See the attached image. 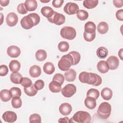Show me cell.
I'll list each match as a JSON object with an SVG mask.
<instances>
[{"mask_svg": "<svg viewBox=\"0 0 123 123\" xmlns=\"http://www.w3.org/2000/svg\"><path fill=\"white\" fill-rule=\"evenodd\" d=\"M79 6L76 3L71 2L67 3L63 8L64 12L69 15H72L76 13L79 10Z\"/></svg>", "mask_w": 123, "mask_h": 123, "instance_id": "ba28073f", "label": "cell"}, {"mask_svg": "<svg viewBox=\"0 0 123 123\" xmlns=\"http://www.w3.org/2000/svg\"><path fill=\"white\" fill-rule=\"evenodd\" d=\"M83 37L86 41L87 42H91L95 39L96 37V32L90 34L84 32L83 34Z\"/></svg>", "mask_w": 123, "mask_h": 123, "instance_id": "b9f144b4", "label": "cell"}, {"mask_svg": "<svg viewBox=\"0 0 123 123\" xmlns=\"http://www.w3.org/2000/svg\"><path fill=\"white\" fill-rule=\"evenodd\" d=\"M63 2L64 0H54L52 2V4L54 7L58 8H60L62 5Z\"/></svg>", "mask_w": 123, "mask_h": 123, "instance_id": "7dc6e473", "label": "cell"}, {"mask_svg": "<svg viewBox=\"0 0 123 123\" xmlns=\"http://www.w3.org/2000/svg\"><path fill=\"white\" fill-rule=\"evenodd\" d=\"M96 25L95 23L91 21L86 22L85 25V31L87 33H93L96 32Z\"/></svg>", "mask_w": 123, "mask_h": 123, "instance_id": "cb8c5ba5", "label": "cell"}, {"mask_svg": "<svg viewBox=\"0 0 123 123\" xmlns=\"http://www.w3.org/2000/svg\"><path fill=\"white\" fill-rule=\"evenodd\" d=\"M62 85L59 82L52 81H51L49 85V87L52 92L53 93H58L62 89Z\"/></svg>", "mask_w": 123, "mask_h": 123, "instance_id": "44dd1931", "label": "cell"}, {"mask_svg": "<svg viewBox=\"0 0 123 123\" xmlns=\"http://www.w3.org/2000/svg\"><path fill=\"white\" fill-rule=\"evenodd\" d=\"M9 68L12 72H17L21 67V64L17 60H12L9 63Z\"/></svg>", "mask_w": 123, "mask_h": 123, "instance_id": "83f0119b", "label": "cell"}, {"mask_svg": "<svg viewBox=\"0 0 123 123\" xmlns=\"http://www.w3.org/2000/svg\"><path fill=\"white\" fill-rule=\"evenodd\" d=\"M55 11L49 6H44L41 9V13L44 17L49 19L54 14Z\"/></svg>", "mask_w": 123, "mask_h": 123, "instance_id": "ffe728a7", "label": "cell"}, {"mask_svg": "<svg viewBox=\"0 0 123 123\" xmlns=\"http://www.w3.org/2000/svg\"><path fill=\"white\" fill-rule=\"evenodd\" d=\"M70 119V123H88L90 122L91 116L89 113L86 111H80L75 113L72 118Z\"/></svg>", "mask_w": 123, "mask_h": 123, "instance_id": "7a4b0ae2", "label": "cell"}, {"mask_svg": "<svg viewBox=\"0 0 123 123\" xmlns=\"http://www.w3.org/2000/svg\"><path fill=\"white\" fill-rule=\"evenodd\" d=\"M29 74L30 75L34 78L37 77L41 74V70L40 67L37 65L32 66L29 69Z\"/></svg>", "mask_w": 123, "mask_h": 123, "instance_id": "d6986e66", "label": "cell"}, {"mask_svg": "<svg viewBox=\"0 0 123 123\" xmlns=\"http://www.w3.org/2000/svg\"><path fill=\"white\" fill-rule=\"evenodd\" d=\"M102 78L97 74L90 73V79L87 84L98 86L102 83Z\"/></svg>", "mask_w": 123, "mask_h": 123, "instance_id": "7c38bea8", "label": "cell"}, {"mask_svg": "<svg viewBox=\"0 0 123 123\" xmlns=\"http://www.w3.org/2000/svg\"><path fill=\"white\" fill-rule=\"evenodd\" d=\"M97 56L100 59H104L108 55V50L105 47H99L97 50Z\"/></svg>", "mask_w": 123, "mask_h": 123, "instance_id": "f546056e", "label": "cell"}, {"mask_svg": "<svg viewBox=\"0 0 123 123\" xmlns=\"http://www.w3.org/2000/svg\"><path fill=\"white\" fill-rule=\"evenodd\" d=\"M64 78L68 82H72L76 78V73L73 69H69L64 74Z\"/></svg>", "mask_w": 123, "mask_h": 123, "instance_id": "9a60e30c", "label": "cell"}, {"mask_svg": "<svg viewBox=\"0 0 123 123\" xmlns=\"http://www.w3.org/2000/svg\"><path fill=\"white\" fill-rule=\"evenodd\" d=\"M98 3L97 0H85L83 1V6L88 9H93L96 7Z\"/></svg>", "mask_w": 123, "mask_h": 123, "instance_id": "f1b7e54d", "label": "cell"}, {"mask_svg": "<svg viewBox=\"0 0 123 123\" xmlns=\"http://www.w3.org/2000/svg\"><path fill=\"white\" fill-rule=\"evenodd\" d=\"M74 60L72 56L69 53L64 55L58 62L59 68L62 71H67L72 65H73Z\"/></svg>", "mask_w": 123, "mask_h": 123, "instance_id": "3957f363", "label": "cell"}, {"mask_svg": "<svg viewBox=\"0 0 123 123\" xmlns=\"http://www.w3.org/2000/svg\"><path fill=\"white\" fill-rule=\"evenodd\" d=\"M111 111V107L110 104L107 102H103L99 105L97 113L99 118L102 119H107L110 117Z\"/></svg>", "mask_w": 123, "mask_h": 123, "instance_id": "277c9868", "label": "cell"}, {"mask_svg": "<svg viewBox=\"0 0 123 123\" xmlns=\"http://www.w3.org/2000/svg\"><path fill=\"white\" fill-rule=\"evenodd\" d=\"M40 18L36 13H31L23 17L20 21L22 27L25 29H29L37 25L40 22Z\"/></svg>", "mask_w": 123, "mask_h": 123, "instance_id": "6da1fadb", "label": "cell"}, {"mask_svg": "<svg viewBox=\"0 0 123 123\" xmlns=\"http://www.w3.org/2000/svg\"><path fill=\"white\" fill-rule=\"evenodd\" d=\"M20 84L24 87H28L32 85V82L28 77H23L21 80Z\"/></svg>", "mask_w": 123, "mask_h": 123, "instance_id": "60d3db41", "label": "cell"}, {"mask_svg": "<svg viewBox=\"0 0 123 123\" xmlns=\"http://www.w3.org/2000/svg\"><path fill=\"white\" fill-rule=\"evenodd\" d=\"M69 54H70L73 58V60H74L73 65H76L79 62L81 59V56L79 52L76 51H72L70 52Z\"/></svg>", "mask_w": 123, "mask_h": 123, "instance_id": "8d00e7d4", "label": "cell"}, {"mask_svg": "<svg viewBox=\"0 0 123 123\" xmlns=\"http://www.w3.org/2000/svg\"><path fill=\"white\" fill-rule=\"evenodd\" d=\"M17 10L18 12L22 14H25L28 12L25 8L24 3H21L18 5Z\"/></svg>", "mask_w": 123, "mask_h": 123, "instance_id": "f6af8a7d", "label": "cell"}, {"mask_svg": "<svg viewBox=\"0 0 123 123\" xmlns=\"http://www.w3.org/2000/svg\"><path fill=\"white\" fill-rule=\"evenodd\" d=\"M109 30V25L105 22H101L97 26V30L100 34H106Z\"/></svg>", "mask_w": 123, "mask_h": 123, "instance_id": "d4e9b609", "label": "cell"}, {"mask_svg": "<svg viewBox=\"0 0 123 123\" xmlns=\"http://www.w3.org/2000/svg\"><path fill=\"white\" fill-rule=\"evenodd\" d=\"M59 50L61 52H66L69 49V44L66 41H61L58 45Z\"/></svg>", "mask_w": 123, "mask_h": 123, "instance_id": "74e56055", "label": "cell"}, {"mask_svg": "<svg viewBox=\"0 0 123 123\" xmlns=\"http://www.w3.org/2000/svg\"><path fill=\"white\" fill-rule=\"evenodd\" d=\"M59 123H70V119L67 117H65L64 118H60L58 120Z\"/></svg>", "mask_w": 123, "mask_h": 123, "instance_id": "f907efd6", "label": "cell"}, {"mask_svg": "<svg viewBox=\"0 0 123 123\" xmlns=\"http://www.w3.org/2000/svg\"><path fill=\"white\" fill-rule=\"evenodd\" d=\"M107 63L108 65L109 69L114 70L116 69L119 64L118 58L115 56H111L107 60Z\"/></svg>", "mask_w": 123, "mask_h": 123, "instance_id": "8fae6325", "label": "cell"}, {"mask_svg": "<svg viewBox=\"0 0 123 123\" xmlns=\"http://www.w3.org/2000/svg\"><path fill=\"white\" fill-rule=\"evenodd\" d=\"M113 5L117 8L122 7L123 5V0H113Z\"/></svg>", "mask_w": 123, "mask_h": 123, "instance_id": "681fc988", "label": "cell"}, {"mask_svg": "<svg viewBox=\"0 0 123 123\" xmlns=\"http://www.w3.org/2000/svg\"><path fill=\"white\" fill-rule=\"evenodd\" d=\"M60 34L63 38L68 40H73L75 37L76 32L74 27L67 26L61 29Z\"/></svg>", "mask_w": 123, "mask_h": 123, "instance_id": "5b68a950", "label": "cell"}, {"mask_svg": "<svg viewBox=\"0 0 123 123\" xmlns=\"http://www.w3.org/2000/svg\"><path fill=\"white\" fill-rule=\"evenodd\" d=\"M123 49H121L118 51V56H119L120 58L122 60H123Z\"/></svg>", "mask_w": 123, "mask_h": 123, "instance_id": "f5cc1de1", "label": "cell"}, {"mask_svg": "<svg viewBox=\"0 0 123 123\" xmlns=\"http://www.w3.org/2000/svg\"><path fill=\"white\" fill-rule=\"evenodd\" d=\"M7 54L12 58H17L21 54V50L17 46L12 45L9 46L7 49Z\"/></svg>", "mask_w": 123, "mask_h": 123, "instance_id": "4fadbf2b", "label": "cell"}, {"mask_svg": "<svg viewBox=\"0 0 123 123\" xmlns=\"http://www.w3.org/2000/svg\"><path fill=\"white\" fill-rule=\"evenodd\" d=\"M48 20L51 23L60 25L64 23L65 17L63 14L55 12L53 15L48 19Z\"/></svg>", "mask_w": 123, "mask_h": 123, "instance_id": "52a82bcc", "label": "cell"}, {"mask_svg": "<svg viewBox=\"0 0 123 123\" xmlns=\"http://www.w3.org/2000/svg\"><path fill=\"white\" fill-rule=\"evenodd\" d=\"M11 103L13 108L15 109H18L22 106V99L19 97H13L12 99Z\"/></svg>", "mask_w": 123, "mask_h": 123, "instance_id": "836d02e7", "label": "cell"}, {"mask_svg": "<svg viewBox=\"0 0 123 123\" xmlns=\"http://www.w3.org/2000/svg\"><path fill=\"white\" fill-rule=\"evenodd\" d=\"M52 81H57L62 85L64 81V76L61 74H56L53 77Z\"/></svg>", "mask_w": 123, "mask_h": 123, "instance_id": "7bdbcfd3", "label": "cell"}, {"mask_svg": "<svg viewBox=\"0 0 123 123\" xmlns=\"http://www.w3.org/2000/svg\"><path fill=\"white\" fill-rule=\"evenodd\" d=\"M2 118L5 122L12 123L16 121L17 115L13 111H6L2 114Z\"/></svg>", "mask_w": 123, "mask_h": 123, "instance_id": "9c48e42d", "label": "cell"}, {"mask_svg": "<svg viewBox=\"0 0 123 123\" xmlns=\"http://www.w3.org/2000/svg\"><path fill=\"white\" fill-rule=\"evenodd\" d=\"M50 0H48V1H43V0H40V1L41 2H43V3H47V2H49Z\"/></svg>", "mask_w": 123, "mask_h": 123, "instance_id": "db71d44e", "label": "cell"}, {"mask_svg": "<svg viewBox=\"0 0 123 123\" xmlns=\"http://www.w3.org/2000/svg\"><path fill=\"white\" fill-rule=\"evenodd\" d=\"M78 78L81 82L87 84L90 79V73L82 72L79 74Z\"/></svg>", "mask_w": 123, "mask_h": 123, "instance_id": "d6a6232c", "label": "cell"}, {"mask_svg": "<svg viewBox=\"0 0 123 123\" xmlns=\"http://www.w3.org/2000/svg\"><path fill=\"white\" fill-rule=\"evenodd\" d=\"M10 91L11 93L12 98L17 97H20V96H21V94H22L21 90L17 87H12L10 89Z\"/></svg>", "mask_w": 123, "mask_h": 123, "instance_id": "ab89813d", "label": "cell"}, {"mask_svg": "<svg viewBox=\"0 0 123 123\" xmlns=\"http://www.w3.org/2000/svg\"><path fill=\"white\" fill-rule=\"evenodd\" d=\"M84 103L86 107L90 110L95 109L97 105L96 99L91 97H86Z\"/></svg>", "mask_w": 123, "mask_h": 123, "instance_id": "ac0fdd59", "label": "cell"}, {"mask_svg": "<svg viewBox=\"0 0 123 123\" xmlns=\"http://www.w3.org/2000/svg\"><path fill=\"white\" fill-rule=\"evenodd\" d=\"M116 18L121 21H123V10L121 9L118 10L116 12Z\"/></svg>", "mask_w": 123, "mask_h": 123, "instance_id": "c3c4849f", "label": "cell"}, {"mask_svg": "<svg viewBox=\"0 0 123 123\" xmlns=\"http://www.w3.org/2000/svg\"><path fill=\"white\" fill-rule=\"evenodd\" d=\"M35 57L36 59L39 62L44 61L47 57V52L45 50L39 49L36 52Z\"/></svg>", "mask_w": 123, "mask_h": 123, "instance_id": "4dcf8cb0", "label": "cell"}, {"mask_svg": "<svg viewBox=\"0 0 123 123\" xmlns=\"http://www.w3.org/2000/svg\"><path fill=\"white\" fill-rule=\"evenodd\" d=\"M26 10L27 11H34L37 7V3L35 0H26L24 3Z\"/></svg>", "mask_w": 123, "mask_h": 123, "instance_id": "2e32d148", "label": "cell"}, {"mask_svg": "<svg viewBox=\"0 0 123 123\" xmlns=\"http://www.w3.org/2000/svg\"><path fill=\"white\" fill-rule=\"evenodd\" d=\"M18 21V18L17 14L13 12H10L8 14L6 17V21L7 25L10 27L15 26Z\"/></svg>", "mask_w": 123, "mask_h": 123, "instance_id": "30bf717a", "label": "cell"}, {"mask_svg": "<svg viewBox=\"0 0 123 123\" xmlns=\"http://www.w3.org/2000/svg\"><path fill=\"white\" fill-rule=\"evenodd\" d=\"M101 96L104 100H109L112 98V91L110 88L105 87L103 88L101 91Z\"/></svg>", "mask_w": 123, "mask_h": 123, "instance_id": "7402d4cb", "label": "cell"}, {"mask_svg": "<svg viewBox=\"0 0 123 123\" xmlns=\"http://www.w3.org/2000/svg\"><path fill=\"white\" fill-rule=\"evenodd\" d=\"M60 112L64 116H67L69 115L72 111V107L71 104L68 103H62L59 108Z\"/></svg>", "mask_w": 123, "mask_h": 123, "instance_id": "5bb4252c", "label": "cell"}, {"mask_svg": "<svg viewBox=\"0 0 123 123\" xmlns=\"http://www.w3.org/2000/svg\"><path fill=\"white\" fill-rule=\"evenodd\" d=\"M99 96V92L98 90L95 88H90L89 89L86 93V97H91L96 100Z\"/></svg>", "mask_w": 123, "mask_h": 123, "instance_id": "e575fe53", "label": "cell"}, {"mask_svg": "<svg viewBox=\"0 0 123 123\" xmlns=\"http://www.w3.org/2000/svg\"><path fill=\"white\" fill-rule=\"evenodd\" d=\"M44 85H45L44 82L41 79L37 80L35 82L34 84V86L37 90H40L42 89L44 87Z\"/></svg>", "mask_w": 123, "mask_h": 123, "instance_id": "ee69618b", "label": "cell"}, {"mask_svg": "<svg viewBox=\"0 0 123 123\" xmlns=\"http://www.w3.org/2000/svg\"><path fill=\"white\" fill-rule=\"evenodd\" d=\"M8 68L6 65H1L0 67V75L1 76H5L8 73Z\"/></svg>", "mask_w": 123, "mask_h": 123, "instance_id": "bcb514c9", "label": "cell"}, {"mask_svg": "<svg viewBox=\"0 0 123 123\" xmlns=\"http://www.w3.org/2000/svg\"><path fill=\"white\" fill-rule=\"evenodd\" d=\"M10 1L9 0H0V3L1 6H7L9 3Z\"/></svg>", "mask_w": 123, "mask_h": 123, "instance_id": "816d5d0a", "label": "cell"}, {"mask_svg": "<svg viewBox=\"0 0 123 123\" xmlns=\"http://www.w3.org/2000/svg\"><path fill=\"white\" fill-rule=\"evenodd\" d=\"M24 91L26 95L30 97H33L37 94V90L35 88L34 84H33L28 87H24Z\"/></svg>", "mask_w": 123, "mask_h": 123, "instance_id": "1f68e13d", "label": "cell"}, {"mask_svg": "<svg viewBox=\"0 0 123 123\" xmlns=\"http://www.w3.org/2000/svg\"><path fill=\"white\" fill-rule=\"evenodd\" d=\"M76 92L75 86L72 84H69L64 86L62 89V94L66 98L72 97Z\"/></svg>", "mask_w": 123, "mask_h": 123, "instance_id": "8992f818", "label": "cell"}, {"mask_svg": "<svg viewBox=\"0 0 123 123\" xmlns=\"http://www.w3.org/2000/svg\"><path fill=\"white\" fill-rule=\"evenodd\" d=\"M23 78L22 75L17 72H12L10 75V80L12 82L15 84H20L21 80Z\"/></svg>", "mask_w": 123, "mask_h": 123, "instance_id": "4316f807", "label": "cell"}, {"mask_svg": "<svg viewBox=\"0 0 123 123\" xmlns=\"http://www.w3.org/2000/svg\"><path fill=\"white\" fill-rule=\"evenodd\" d=\"M0 98L2 101L7 102L11 99L12 96L10 90L8 89H2L0 92Z\"/></svg>", "mask_w": 123, "mask_h": 123, "instance_id": "603a6c76", "label": "cell"}, {"mask_svg": "<svg viewBox=\"0 0 123 123\" xmlns=\"http://www.w3.org/2000/svg\"><path fill=\"white\" fill-rule=\"evenodd\" d=\"M77 17L81 21H84L88 17V13L85 10H80L76 13Z\"/></svg>", "mask_w": 123, "mask_h": 123, "instance_id": "d590c367", "label": "cell"}, {"mask_svg": "<svg viewBox=\"0 0 123 123\" xmlns=\"http://www.w3.org/2000/svg\"><path fill=\"white\" fill-rule=\"evenodd\" d=\"M44 72L48 74H51L55 71V66L52 62H47L43 66Z\"/></svg>", "mask_w": 123, "mask_h": 123, "instance_id": "484cf974", "label": "cell"}, {"mask_svg": "<svg viewBox=\"0 0 123 123\" xmlns=\"http://www.w3.org/2000/svg\"><path fill=\"white\" fill-rule=\"evenodd\" d=\"M97 67L98 70L102 74H105L109 70L108 65L105 61L102 60L98 62Z\"/></svg>", "mask_w": 123, "mask_h": 123, "instance_id": "e0dca14e", "label": "cell"}, {"mask_svg": "<svg viewBox=\"0 0 123 123\" xmlns=\"http://www.w3.org/2000/svg\"><path fill=\"white\" fill-rule=\"evenodd\" d=\"M29 123H40L41 118L40 116L37 113H33L29 117Z\"/></svg>", "mask_w": 123, "mask_h": 123, "instance_id": "f35d334b", "label": "cell"}]
</instances>
